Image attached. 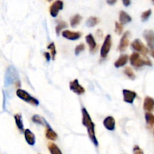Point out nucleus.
I'll return each instance as SVG.
<instances>
[{"instance_id":"obj_1","label":"nucleus","mask_w":154,"mask_h":154,"mask_svg":"<svg viewBox=\"0 0 154 154\" xmlns=\"http://www.w3.org/2000/svg\"><path fill=\"white\" fill-rule=\"evenodd\" d=\"M5 87H9L12 85H15V86H20V81L19 79V74L17 69L14 66L11 65L7 68L5 74L4 79Z\"/></svg>"},{"instance_id":"obj_2","label":"nucleus","mask_w":154,"mask_h":154,"mask_svg":"<svg viewBox=\"0 0 154 154\" xmlns=\"http://www.w3.org/2000/svg\"><path fill=\"white\" fill-rule=\"evenodd\" d=\"M130 63L135 68L141 67V66L146 65V66H152V62L145 55L142 57L138 52H134L130 56Z\"/></svg>"},{"instance_id":"obj_3","label":"nucleus","mask_w":154,"mask_h":154,"mask_svg":"<svg viewBox=\"0 0 154 154\" xmlns=\"http://www.w3.org/2000/svg\"><path fill=\"white\" fill-rule=\"evenodd\" d=\"M16 94H17V96L19 98L23 100V101L26 102V103H30V104L34 105V106H38V105L39 104V101H38L36 98L32 97L30 94H29V93L26 92L24 90L21 89V88L17 89V91H16Z\"/></svg>"},{"instance_id":"obj_4","label":"nucleus","mask_w":154,"mask_h":154,"mask_svg":"<svg viewBox=\"0 0 154 154\" xmlns=\"http://www.w3.org/2000/svg\"><path fill=\"white\" fill-rule=\"evenodd\" d=\"M111 45H112V38H111L110 35H107L105 37L103 45L101 46V49H100V57L102 58H106L108 53L109 52Z\"/></svg>"},{"instance_id":"obj_5","label":"nucleus","mask_w":154,"mask_h":154,"mask_svg":"<svg viewBox=\"0 0 154 154\" xmlns=\"http://www.w3.org/2000/svg\"><path fill=\"white\" fill-rule=\"evenodd\" d=\"M131 48L133 50L138 53H141L143 55H146L148 53V48L144 45V44L140 39H135L131 43Z\"/></svg>"},{"instance_id":"obj_6","label":"nucleus","mask_w":154,"mask_h":154,"mask_svg":"<svg viewBox=\"0 0 154 154\" xmlns=\"http://www.w3.org/2000/svg\"><path fill=\"white\" fill-rule=\"evenodd\" d=\"M63 2L61 0H56L53 2L52 5L50 6V14L51 17H56L58 14L59 11L63 9Z\"/></svg>"},{"instance_id":"obj_7","label":"nucleus","mask_w":154,"mask_h":154,"mask_svg":"<svg viewBox=\"0 0 154 154\" xmlns=\"http://www.w3.org/2000/svg\"><path fill=\"white\" fill-rule=\"evenodd\" d=\"M69 88H70L71 91H72L76 94H79V95H81V94L85 93V88L79 84V80L77 79H74L73 81L69 82Z\"/></svg>"},{"instance_id":"obj_8","label":"nucleus","mask_w":154,"mask_h":154,"mask_svg":"<svg viewBox=\"0 0 154 154\" xmlns=\"http://www.w3.org/2000/svg\"><path fill=\"white\" fill-rule=\"evenodd\" d=\"M145 40H146V44L149 49H153L154 48V31L151 29H146L143 32V34Z\"/></svg>"},{"instance_id":"obj_9","label":"nucleus","mask_w":154,"mask_h":154,"mask_svg":"<svg viewBox=\"0 0 154 154\" xmlns=\"http://www.w3.org/2000/svg\"><path fill=\"white\" fill-rule=\"evenodd\" d=\"M85 128H87L88 135V137H89L90 140H91V142H92L96 146H98V141H97V137H96L95 135V125H94V122H91L90 125H88V126H86Z\"/></svg>"},{"instance_id":"obj_10","label":"nucleus","mask_w":154,"mask_h":154,"mask_svg":"<svg viewBox=\"0 0 154 154\" xmlns=\"http://www.w3.org/2000/svg\"><path fill=\"white\" fill-rule=\"evenodd\" d=\"M62 35L63 37H64L66 39H69V40L74 41L79 39L81 36H82V33L80 32H73V31L70 30H63L62 32Z\"/></svg>"},{"instance_id":"obj_11","label":"nucleus","mask_w":154,"mask_h":154,"mask_svg":"<svg viewBox=\"0 0 154 154\" xmlns=\"http://www.w3.org/2000/svg\"><path fill=\"white\" fill-rule=\"evenodd\" d=\"M129 35H130V32L129 31H126L125 33L123 34V35L122 36L120 39V42H119V47H118V50L120 51H125V49L128 47V44H129Z\"/></svg>"},{"instance_id":"obj_12","label":"nucleus","mask_w":154,"mask_h":154,"mask_svg":"<svg viewBox=\"0 0 154 154\" xmlns=\"http://www.w3.org/2000/svg\"><path fill=\"white\" fill-rule=\"evenodd\" d=\"M122 94H123V100L128 103H132L137 97V93L135 91H130L128 89L122 90Z\"/></svg>"},{"instance_id":"obj_13","label":"nucleus","mask_w":154,"mask_h":154,"mask_svg":"<svg viewBox=\"0 0 154 154\" xmlns=\"http://www.w3.org/2000/svg\"><path fill=\"white\" fill-rule=\"evenodd\" d=\"M103 125L105 128L109 131H114L116 127L115 119L112 116H107L104 119L103 122Z\"/></svg>"},{"instance_id":"obj_14","label":"nucleus","mask_w":154,"mask_h":154,"mask_svg":"<svg viewBox=\"0 0 154 154\" xmlns=\"http://www.w3.org/2000/svg\"><path fill=\"white\" fill-rule=\"evenodd\" d=\"M85 41L89 46V50L91 52H94L97 49V44H96L95 39L92 34H88L85 36Z\"/></svg>"},{"instance_id":"obj_15","label":"nucleus","mask_w":154,"mask_h":154,"mask_svg":"<svg viewBox=\"0 0 154 154\" xmlns=\"http://www.w3.org/2000/svg\"><path fill=\"white\" fill-rule=\"evenodd\" d=\"M24 133V137L26 143L30 146H33L35 143V136L29 129H26L23 131Z\"/></svg>"},{"instance_id":"obj_16","label":"nucleus","mask_w":154,"mask_h":154,"mask_svg":"<svg viewBox=\"0 0 154 154\" xmlns=\"http://www.w3.org/2000/svg\"><path fill=\"white\" fill-rule=\"evenodd\" d=\"M143 109L147 112L154 110V100L150 97H146L143 101Z\"/></svg>"},{"instance_id":"obj_17","label":"nucleus","mask_w":154,"mask_h":154,"mask_svg":"<svg viewBox=\"0 0 154 154\" xmlns=\"http://www.w3.org/2000/svg\"><path fill=\"white\" fill-rule=\"evenodd\" d=\"M128 57L127 54H122L121 55L117 60H116V62L114 63V66L116 68H119V67H122L124 65L126 64V63L128 62Z\"/></svg>"},{"instance_id":"obj_18","label":"nucleus","mask_w":154,"mask_h":154,"mask_svg":"<svg viewBox=\"0 0 154 154\" xmlns=\"http://www.w3.org/2000/svg\"><path fill=\"white\" fill-rule=\"evenodd\" d=\"M45 137L51 140H56L57 139V134L52 128H51L50 125L46 126V129H45Z\"/></svg>"},{"instance_id":"obj_19","label":"nucleus","mask_w":154,"mask_h":154,"mask_svg":"<svg viewBox=\"0 0 154 154\" xmlns=\"http://www.w3.org/2000/svg\"><path fill=\"white\" fill-rule=\"evenodd\" d=\"M119 23L121 24H125V23H128L129 22L131 21V17L129 14H127L126 12H125L124 11H121L119 13Z\"/></svg>"},{"instance_id":"obj_20","label":"nucleus","mask_w":154,"mask_h":154,"mask_svg":"<svg viewBox=\"0 0 154 154\" xmlns=\"http://www.w3.org/2000/svg\"><path fill=\"white\" fill-rule=\"evenodd\" d=\"M14 121H15V124L17 125V128L20 130L21 132H23V120H22V116L20 113H17L14 115Z\"/></svg>"},{"instance_id":"obj_21","label":"nucleus","mask_w":154,"mask_h":154,"mask_svg":"<svg viewBox=\"0 0 154 154\" xmlns=\"http://www.w3.org/2000/svg\"><path fill=\"white\" fill-rule=\"evenodd\" d=\"M31 119H32V122H34V123L35 124H38V125H45L46 126L49 125L43 117H42V116H40L38 115L32 116V117Z\"/></svg>"},{"instance_id":"obj_22","label":"nucleus","mask_w":154,"mask_h":154,"mask_svg":"<svg viewBox=\"0 0 154 154\" xmlns=\"http://www.w3.org/2000/svg\"><path fill=\"white\" fill-rule=\"evenodd\" d=\"M48 150L51 154H63L60 148L54 143H48Z\"/></svg>"},{"instance_id":"obj_23","label":"nucleus","mask_w":154,"mask_h":154,"mask_svg":"<svg viewBox=\"0 0 154 154\" xmlns=\"http://www.w3.org/2000/svg\"><path fill=\"white\" fill-rule=\"evenodd\" d=\"M82 16L79 15V14H75L73 17H72L70 18V25L72 27H75L76 26L80 23L81 20H82Z\"/></svg>"},{"instance_id":"obj_24","label":"nucleus","mask_w":154,"mask_h":154,"mask_svg":"<svg viewBox=\"0 0 154 154\" xmlns=\"http://www.w3.org/2000/svg\"><path fill=\"white\" fill-rule=\"evenodd\" d=\"M145 119L148 125L152 127L154 126V115L151 112H147L145 113Z\"/></svg>"},{"instance_id":"obj_25","label":"nucleus","mask_w":154,"mask_h":154,"mask_svg":"<svg viewBox=\"0 0 154 154\" xmlns=\"http://www.w3.org/2000/svg\"><path fill=\"white\" fill-rule=\"evenodd\" d=\"M100 20L97 17H90L86 21V25L88 27H94L99 23Z\"/></svg>"},{"instance_id":"obj_26","label":"nucleus","mask_w":154,"mask_h":154,"mask_svg":"<svg viewBox=\"0 0 154 154\" xmlns=\"http://www.w3.org/2000/svg\"><path fill=\"white\" fill-rule=\"evenodd\" d=\"M66 27H67V23H66V22L62 21V20L59 21L58 23H57V25L56 26V27H55L56 34L58 35L59 34H60V31H61L63 29H65V28H66Z\"/></svg>"},{"instance_id":"obj_27","label":"nucleus","mask_w":154,"mask_h":154,"mask_svg":"<svg viewBox=\"0 0 154 154\" xmlns=\"http://www.w3.org/2000/svg\"><path fill=\"white\" fill-rule=\"evenodd\" d=\"M124 72H125V75H126L129 79H135V74H134V71L132 70V69H131V67H129V66L125 67V70H124Z\"/></svg>"},{"instance_id":"obj_28","label":"nucleus","mask_w":154,"mask_h":154,"mask_svg":"<svg viewBox=\"0 0 154 154\" xmlns=\"http://www.w3.org/2000/svg\"><path fill=\"white\" fill-rule=\"evenodd\" d=\"M47 48L51 51V57H52L53 60H54V59H55L56 54H57V51H56L55 45H54V42H51V43L48 45Z\"/></svg>"},{"instance_id":"obj_29","label":"nucleus","mask_w":154,"mask_h":154,"mask_svg":"<svg viewBox=\"0 0 154 154\" xmlns=\"http://www.w3.org/2000/svg\"><path fill=\"white\" fill-rule=\"evenodd\" d=\"M151 14H152V11H151V9H148L146 10V11H143L141 14L142 21H146V20L149 19V17H150Z\"/></svg>"},{"instance_id":"obj_30","label":"nucleus","mask_w":154,"mask_h":154,"mask_svg":"<svg viewBox=\"0 0 154 154\" xmlns=\"http://www.w3.org/2000/svg\"><path fill=\"white\" fill-rule=\"evenodd\" d=\"M123 30V26L122 24H121L119 22H116L115 23V32L118 34V35H120L122 32Z\"/></svg>"},{"instance_id":"obj_31","label":"nucleus","mask_w":154,"mask_h":154,"mask_svg":"<svg viewBox=\"0 0 154 154\" xmlns=\"http://www.w3.org/2000/svg\"><path fill=\"white\" fill-rule=\"evenodd\" d=\"M85 50V45L84 44H79V45H77L75 48V55H78V54H80L82 51Z\"/></svg>"},{"instance_id":"obj_32","label":"nucleus","mask_w":154,"mask_h":154,"mask_svg":"<svg viewBox=\"0 0 154 154\" xmlns=\"http://www.w3.org/2000/svg\"><path fill=\"white\" fill-rule=\"evenodd\" d=\"M133 153L134 154H144L141 148L137 145H134L133 147Z\"/></svg>"},{"instance_id":"obj_33","label":"nucleus","mask_w":154,"mask_h":154,"mask_svg":"<svg viewBox=\"0 0 154 154\" xmlns=\"http://www.w3.org/2000/svg\"><path fill=\"white\" fill-rule=\"evenodd\" d=\"M122 4H123L125 7L129 6L131 3V0H122Z\"/></svg>"},{"instance_id":"obj_34","label":"nucleus","mask_w":154,"mask_h":154,"mask_svg":"<svg viewBox=\"0 0 154 154\" xmlns=\"http://www.w3.org/2000/svg\"><path fill=\"white\" fill-rule=\"evenodd\" d=\"M106 1L107 2V4H109V5H115L116 3V2H117V0H106Z\"/></svg>"},{"instance_id":"obj_35","label":"nucleus","mask_w":154,"mask_h":154,"mask_svg":"<svg viewBox=\"0 0 154 154\" xmlns=\"http://www.w3.org/2000/svg\"><path fill=\"white\" fill-rule=\"evenodd\" d=\"M44 56H45V59H46L47 60H50V59H51V54H49V53L48 52H44Z\"/></svg>"},{"instance_id":"obj_36","label":"nucleus","mask_w":154,"mask_h":154,"mask_svg":"<svg viewBox=\"0 0 154 154\" xmlns=\"http://www.w3.org/2000/svg\"><path fill=\"white\" fill-rule=\"evenodd\" d=\"M149 50H150L151 56H152V57L154 58V48H153V49H149Z\"/></svg>"},{"instance_id":"obj_37","label":"nucleus","mask_w":154,"mask_h":154,"mask_svg":"<svg viewBox=\"0 0 154 154\" xmlns=\"http://www.w3.org/2000/svg\"><path fill=\"white\" fill-rule=\"evenodd\" d=\"M47 1H48V2H51L52 0H47Z\"/></svg>"},{"instance_id":"obj_38","label":"nucleus","mask_w":154,"mask_h":154,"mask_svg":"<svg viewBox=\"0 0 154 154\" xmlns=\"http://www.w3.org/2000/svg\"><path fill=\"white\" fill-rule=\"evenodd\" d=\"M152 3L154 4V0H152Z\"/></svg>"}]
</instances>
